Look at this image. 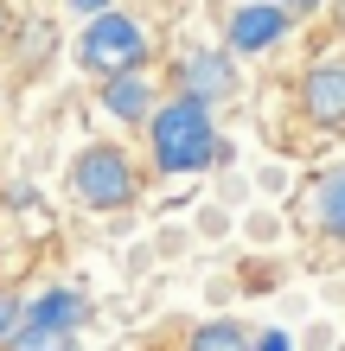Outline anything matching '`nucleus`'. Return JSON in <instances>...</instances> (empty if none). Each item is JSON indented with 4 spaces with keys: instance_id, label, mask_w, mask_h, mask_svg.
<instances>
[{
    "instance_id": "nucleus-16",
    "label": "nucleus",
    "mask_w": 345,
    "mask_h": 351,
    "mask_svg": "<svg viewBox=\"0 0 345 351\" xmlns=\"http://www.w3.org/2000/svg\"><path fill=\"white\" fill-rule=\"evenodd\" d=\"M7 26H13V19H7V0H0V38H7Z\"/></svg>"
},
{
    "instance_id": "nucleus-4",
    "label": "nucleus",
    "mask_w": 345,
    "mask_h": 351,
    "mask_svg": "<svg viewBox=\"0 0 345 351\" xmlns=\"http://www.w3.org/2000/svg\"><path fill=\"white\" fill-rule=\"evenodd\" d=\"M237 90H243V71L224 45H186L173 58V96H192L205 109H217V102H237Z\"/></svg>"
},
{
    "instance_id": "nucleus-5",
    "label": "nucleus",
    "mask_w": 345,
    "mask_h": 351,
    "mask_svg": "<svg viewBox=\"0 0 345 351\" xmlns=\"http://www.w3.org/2000/svg\"><path fill=\"white\" fill-rule=\"evenodd\" d=\"M294 102L307 115V128L320 134H339L345 128V58H313L294 84Z\"/></svg>"
},
{
    "instance_id": "nucleus-17",
    "label": "nucleus",
    "mask_w": 345,
    "mask_h": 351,
    "mask_svg": "<svg viewBox=\"0 0 345 351\" xmlns=\"http://www.w3.org/2000/svg\"><path fill=\"white\" fill-rule=\"evenodd\" d=\"M333 13H339V32H345V0H333Z\"/></svg>"
},
{
    "instance_id": "nucleus-9",
    "label": "nucleus",
    "mask_w": 345,
    "mask_h": 351,
    "mask_svg": "<svg viewBox=\"0 0 345 351\" xmlns=\"http://www.w3.org/2000/svg\"><path fill=\"white\" fill-rule=\"evenodd\" d=\"M307 217H313V230L326 243H345V167L320 173L307 185Z\"/></svg>"
},
{
    "instance_id": "nucleus-13",
    "label": "nucleus",
    "mask_w": 345,
    "mask_h": 351,
    "mask_svg": "<svg viewBox=\"0 0 345 351\" xmlns=\"http://www.w3.org/2000/svg\"><path fill=\"white\" fill-rule=\"evenodd\" d=\"M275 7H281V13H288V19H313L320 7H326V0H275Z\"/></svg>"
},
{
    "instance_id": "nucleus-15",
    "label": "nucleus",
    "mask_w": 345,
    "mask_h": 351,
    "mask_svg": "<svg viewBox=\"0 0 345 351\" xmlns=\"http://www.w3.org/2000/svg\"><path fill=\"white\" fill-rule=\"evenodd\" d=\"M250 351H294V345H288V332H256Z\"/></svg>"
},
{
    "instance_id": "nucleus-8",
    "label": "nucleus",
    "mask_w": 345,
    "mask_h": 351,
    "mask_svg": "<svg viewBox=\"0 0 345 351\" xmlns=\"http://www.w3.org/2000/svg\"><path fill=\"white\" fill-rule=\"evenodd\" d=\"M26 326H45V332H71L77 326H90V300L77 294V287H45V294L26 300Z\"/></svg>"
},
{
    "instance_id": "nucleus-6",
    "label": "nucleus",
    "mask_w": 345,
    "mask_h": 351,
    "mask_svg": "<svg viewBox=\"0 0 345 351\" xmlns=\"http://www.w3.org/2000/svg\"><path fill=\"white\" fill-rule=\"evenodd\" d=\"M294 19L275 7V0H237V7L224 13V51L230 58H262V51H275L281 38H288Z\"/></svg>"
},
{
    "instance_id": "nucleus-11",
    "label": "nucleus",
    "mask_w": 345,
    "mask_h": 351,
    "mask_svg": "<svg viewBox=\"0 0 345 351\" xmlns=\"http://www.w3.org/2000/svg\"><path fill=\"white\" fill-rule=\"evenodd\" d=\"M0 351H77V339H71V332H45V326H26V319H19V332L0 345Z\"/></svg>"
},
{
    "instance_id": "nucleus-10",
    "label": "nucleus",
    "mask_w": 345,
    "mask_h": 351,
    "mask_svg": "<svg viewBox=\"0 0 345 351\" xmlns=\"http://www.w3.org/2000/svg\"><path fill=\"white\" fill-rule=\"evenodd\" d=\"M256 345V332L243 319H230V313H217V319H198L192 332H186V351H250Z\"/></svg>"
},
{
    "instance_id": "nucleus-14",
    "label": "nucleus",
    "mask_w": 345,
    "mask_h": 351,
    "mask_svg": "<svg viewBox=\"0 0 345 351\" xmlns=\"http://www.w3.org/2000/svg\"><path fill=\"white\" fill-rule=\"evenodd\" d=\"M64 7H71L77 19H96V13H109V7H115V0H64Z\"/></svg>"
},
{
    "instance_id": "nucleus-12",
    "label": "nucleus",
    "mask_w": 345,
    "mask_h": 351,
    "mask_svg": "<svg viewBox=\"0 0 345 351\" xmlns=\"http://www.w3.org/2000/svg\"><path fill=\"white\" fill-rule=\"evenodd\" d=\"M19 319H26V294L19 287H0V345L19 332Z\"/></svg>"
},
{
    "instance_id": "nucleus-3",
    "label": "nucleus",
    "mask_w": 345,
    "mask_h": 351,
    "mask_svg": "<svg viewBox=\"0 0 345 351\" xmlns=\"http://www.w3.org/2000/svg\"><path fill=\"white\" fill-rule=\"evenodd\" d=\"M71 198L84 204V211H103V217L141 204V167L128 160V147H115V141H90V147L71 160Z\"/></svg>"
},
{
    "instance_id": "nucleus-2",
    "label": "nucleus",
    "mask_w": 345,
    "mask_h": 351,
    "mask_svg": "<svg viewBox=\"0 0 345 351\" xmlns=\"http://www.w3.org/2000/svg\"><path fill=\"white\" fill-rule=\"evenodd\" d=\"M71 58H77V71H84V77H103V84H109V77L147 71V58H154V32H147V19H134V13L109 7V13L84 19V32H77Z\"/></svg>"
},
{
    "instance_id": "nucleus-7",
    "label": "nucleus",
    "mask_w": 345,
    "mask_h": 351,
    "mask_svg": "<svg viewBox=\"0 0 345 351\" xmlns=\"http://www.w3.org/2000/svg\"><path fill=\"white\" fill-rule=\"evenodd\" d=\"M160 109V90L147 71H128V77H109L103 84V115L128 121V128H147V115Z\"/></svg>"
},
{
    "instance_id": "nucleus-1",
    "label": "nucleus",
    "mask_w": 345,
    "mask_h": 351,
    "mask_svg": "<svg viewBox=\"0 0 345 351\" xmlns=\"http://www.w3.org/2000/svg\"><path fill=\"white\" fill-rule=\"evenodd\" d=\"M147 167L160 179H192L217 167V160H230V141L217 134V109L192 96H160V109L147 115Z\"/></svg>"
}]
</instances>
